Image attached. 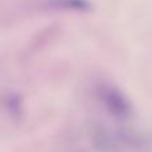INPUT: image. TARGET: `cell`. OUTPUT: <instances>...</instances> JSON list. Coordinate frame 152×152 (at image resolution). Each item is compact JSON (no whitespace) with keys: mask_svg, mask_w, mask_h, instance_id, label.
Masks as SVG:
<instances>
[{"mask_svg":"<svg viewBox=\"0 0 152 152\" xmlns=\"http://www.w3.org/2000/svg\"><path fill=\"white\" fill-rule=\"evenodd\" d=\"M7 108H8L14 115H19V113L22 112V102H20V100L18 97L11 94L7 98Z\"/></svg>","mask_w":152,"mask_h":152,"instance_id":"277c9868","label":"cell"},{"mask_svg":"<svg viewBox=\"0 0 152 152\" xmlns=\"http://www.w3.org/2000/svg\"><path fill=\"white\" fill-rule=\"evenodd\" d=\"M100 96L105 109L108 110V113L112 117L120 121H125L131 118L133 113L132 104L120 89H117L115 86H105L101 89Z\"/></svg>","mask_w":152,"mask_h":152,"instance_id":"6da1fadb","label":"cell"},{"mask_svg":"<svg viewBox=\"0 0 152 152\" xmlns=\"http://www.w3.org/2000/svg\"><path fill=\"white\" fill-rule=\"evenodd\" d=\"M93 143H94L96 148L100 149L101 152H120L118 140L106 129H96L94 136H93Z\"/></svg>","mask_w":152,"mask_h":152,"instance_id":"7a4b0ae2","label":"cell"},{"mask_svg":"<svg viewBox=\"0 0 152 152\" xmlns=\"http://www.w3.org/2000/svg\"><path fill=\"white\" fill-rule=\"evenodd\" d=\"M49 7L62 11H77L88 12L92 10V3L89 0H47Z\"/></svg>","mask_w":152,"mask_h":152,"instance_id":"3957f363","label":"cell"}]
</instances>
